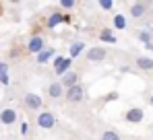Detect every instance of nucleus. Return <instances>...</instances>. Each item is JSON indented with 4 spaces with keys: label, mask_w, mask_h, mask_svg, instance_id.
<instances>
[{
    "label": "nucleus",
    "mask_w": 153,
    "mask_h": 140,
    "mask_svg": "<svg viewBox=\"0 0 153 140\" xmlns=\"http://www.w3.org/2000/svg\"><path fill=\"white\" fill-rule=\"evenodd\" d=\"M56 56V52H54V47H48V49H44L42 54H37V64H46L48 60H52Z\"/></svg>",
    "instance_id": "obj_13"
},
{
    "label": "nucleus",
    "mask_w": 153,
    "mask_h": 140,
    "mask_svg": "<svg viewBox=\"0 0 153 140\" xmlns=\"http://www.w3.org/2000/svg\"><path fill=\"white\" fill-rule=\"evenodd\" d=\"M21 134H23V136H25V134H27V124H25V122L21 124Z\"/></svg>",
    "instance_id": "obj_25"
},
{
    "label": "nucleus",
    "mask_w": 153,
    "mask_h": 140,
    "mask_svg": "<svg viewBox=\"0 0 153 140\" xmlns=\"http://www.w3.org/2000/svg\"><path fill=\"white\" fill-rule=\"evenodd\" d=\"M83 95H85V89L81 87V85H76V87H73V89H66V99L71 101V103H79L81 99H83Z\"/></svg>",
    "instance_id": "obj_3"
},
{
    "label": "nucleus",
    "mask_w": 153,
    "mask_h": 140,
    "mask_svg": "<svg viewBox=\"0 0 153 140\" xmlns=\"http://www.w3.org/2000/svg\"><path fill=\"white\" fill-rule=\"evenodd\" d=\"M2 74H8V64L6 62H0V76Z\"/></svg>",
    "instance_id": "obj_22"
},
{
    "label": "nucleus",
    "mask_w": 153,
    "mask_h": 140,
    "mask_svg": "<svg viewBox=\"0 0 153 140\" xmlns=\"http://www.w3.org/2000/svg\"><path fill=\"white\" fill-rule=\"evenodd\" d=\"M0 122H2L4 126H13V124L17 122V111L10 109V107H8V109H2V111H0Z\"/></svg>",
    "instance_id": "obj_6"
},
{
    "label": "nucleus",
    "mask_w": 153,
    "mask_h": 140,
    "mask_svg": "<svg viewBox=\"0 0 153 140\" xmlns=\"http://www.w3.org/2000/svg\"><path fill=\"white\" fill-rule=\"evenodd\" d=\"M64 21H66V15H60V13H52L50 19H48V27H50V29H54L56 25L64 23Z\"/></svg>",
    "instance_id": "obj_12"
},
{
    "label": "nucleus",
    "mask_w": 153,
    "mask_h": 140,
    "mask_svg": "<svg viewBox=\"0 0 153 140\" xmlns=\"http://www.w3.org/2000/svg\"><path fill=\"white\" fill-rule=\"evenodd\" d=\"M76 80H79L76 72H68V74H64V76H62V87L73 89V87H76Z\"/></svg>",
    "instance_id": "obj_10"
},
{
    "label": "nucleus",
    "mask_w": 153,
    "mask_h": 140,
    "mask_svg": "<svg viewBox=\"0 0 153 140\" xmlns=\"http://www.w3.org/2000/svg\"><path fill=\"white\" fill-rule=\"evenodd\" d=\"M137 66H139L141 70H151L153 68V60H151V58L141 56V58H137Z\"/></svg>",
    "instance_id": "obj_14"
},
{
    "label": "nucleus",
    "mask_w": 153,
    "mask_h": 140,
    "mask_svg": "<svg viewBox=\"0 0 153 140\" xmlns=\"http://www.w3.org/2000/svg\"><path fill=\"white\" fill-rule=\"evenodd\" d=\"M102 140H120V136H118V132H114V130H105L102 134Z\"/></svg>",
    "instance_id": "obj_18"
},
{
    "label": "nucleus",
    "mask_w": 153,
    "mask_h": 140,
    "mask_svg": "<svg viewBox=\"0 0 153 140\" xmlns=\"http://www.w3.org/2000/svg\"><path fill=\"white\" fill-rule=\"evenodd\" d=\"M71 64H73V58H71V56H68V58H62V56H56V58H54V70H56V74H60V76H64V74L71 72Z\"/></svg>",
    "instance_id": "obj_1"
},
{
    "label": "nucleus",
    "mask_w": 153,
    "mask_h": 140,
    "mask_svg": "<svg viewBox=\"0 0 153 140\" xmlns=\"http://www.w3.org/2000/svg\"><path fill=\"white\" fill-rule=\"evenodd\" d=\"M149 105H153V95H151V97H149Z\"/></svg>",
    "instance_id": "obj_26"
},
{
    "label": "nucleus",
    "mask_w": 153,
    "mask_h": 140,
    "mask_svg": "<svg viewBox=\"0 0 153 140\" xmlns=\"http://www.w3.org/2000/svg\"><path fill=\"white\" fill-rule=\"evenodd\" d=\"M143 117H145V113L141 107H132L126 111V122H130V124H139V122H143Z\"/></svg>",
    "instance_id": "obj_7"
},
{
    "label": "nucleus",
    "mask_w": 153,
    "mask_h": 140,
    "mask_svg": "<svg viewBox=\"0 0 153 140\" xmlns=\"http://www.w3.org/2000/svg\"><path fill=\"white\" fill-rule=\"evenodd\" d=\"M139 39L147 46V43H151V33H149V31H141V33H139Z\"/></svg>",
    "instance_id": "obj_19"
},
{
    "label": "nucleus",
    "mask_w": 153,
    "mask_h": 140,
    "mask_svg": "<svg viewBox=\"0 0 153 140\" xmlns=\"http://www.w3.org/2000/svg\"><path fill=\"white\" fill-rule=\"evenodd\" d=\"M114 27H116L118 31H122V29L126 27V19H124L122 15H116V17H114Z\"/></svg>",
    "instance_id": "obj_17"
},
{
    "label": "nucleus",
    "mask_w": 153,
    "mask_h": 140,
    "mask_svg": "<svg viewBox=\"0 0 153 140\" xmlns=\"http://www.w3.org/2000/svg\"><path fill=\"white\" fill-rule=\"evenodd\" d=\"M100 39H102L103 43H116V37H114L112 29H103L102 33H100Z\"/></svg>",
    "instance_id": "obj_15"
},
{
    "label": "nucleus",
    "mask_w": 153,
    "mask_h": 140,
    "mask_svg": "<svg viewBox=\"0 0 153 140\" xmlns=\"http://www.w3.org/2000/svg\"><path fill=\"white\" fill-rule=\"evenodd\" d=\"M100 6H102L103 10H110V8L114 6V2H112V0H102V2H100Z\"/></svg>",
    "instance_id": "obj_20"
},
{
    "label": "nucleus",
    "mask_w": 153,
    "mask_h": 140,
    "mask_svg": "<svg viewBox=\"0 0 153 140\" xmlns=\"http://www.w3.org/2000/svg\"><path fill=\"white\" fill-rule=\"evenodd\" d=\"M145 13H147V4H145V2H134V4L130 6V15H132L134 19L143 17Z\"/></svg>",
    "instance_id": "obj_9"
},
{
    "label": "nucleus",
    "mask_w": 153,
    "mask_h": 140,
    "mask_svg": "<svg viewBox=\"0 0 153 140\" xmlns=\"http://www.w3.org/2000/svg\"><path fill=\"white\" fill-rule=\"evenodd\" d=\"M27 49H29L31 54H42V52H44V39H42L39 35H33V37L29 39V43H27Z\"/></svg>",
    "instance_id": "obj_4"
},
{
    "label": "nucleus",
    "mask_w": 153,
    "mask_h": 140,
    "mask_svg": "<svg viewBox=\"0 0 153 140\" xmlns=\"http://www.w3.org/2000/svg\"><path fill=\"white\" fill-rule=\"evenodd\" d=\"M0 83H2L4 87H8V85H10V78H8V74H2V76H0Z\"/></svg>",
    "instance_id": "obj_23"
},
{
    "label": "nucleus",
    "mask_w": 153,
    "mask_h": 140,
    "mask_svg": "<svg viewBox=\"0 0 153 140\" xmlns=\"http://www.w3.org/2000/svg\"><path fill=\"white\" fill-rule=\"evenodd\" d=\"M114 99H118V93L114 91V93H110L108 97H105V101H114Z\"/></svg>",
    "instance_id": "obj_24"
},
{
    "label": "nucleus",
    "mask_w": 153,
    "mask_h": 140,
    "mask_svg": "<svg viewBox=\"0 0 153 140\" xmlns=\"http://www.w3.org/2000/svg\"><path fill=\"white\" fill-rule=\"evenodd\" d=\"M25 105L29 109H39L42 107V97L37 93H27L25 95Z\"/></svg>",
    "instance_id": "obj_8"
},
{
    "label": "nucleus",
    "mask_w": 153,
    "mask_h": 140,
    "mask_svg": "<svg viewBox=\"0 0 153 140\" xmlns=\"http://www.w3.org/2000/svg\"><path fill=\"white\" fill-rule=\"evenodd\" d=\"M48 93H50L52 99H58V97H62V95H64V87H62V83H52L50 89H48Z\"/></svg>",
    "instance_id": "obj_11"
},
{
    "label": "nucleus",
    "mask_w": 153,
    "mask_h": 140,
    "mask_svg": "<svg viewBox=\"0 0 153 140\" xmlns=\"http://www.w3.org/2000/svg\"><path fill=\"white\" fill-rule=\"evenodd\" d=\"M60 6L62 8H73L75 6V0H60Z\"/></svg>",
    "instance_id": "obj_21"
},
{
    "label": "nucleus",
    "mask_w": 153,
    "mask_h": 140,
    "mask_svg": "<svg viewBox=\"0 0 153 140\" xmlns=\"http://www.w3.org/2000/svg\"><path fill=\"white\" fill-rule=\"evenodd\" d=\"M54 124H56V119L52 116V111H42V113L37 116V126H39L42 130H52Z\"/></svg>",
    "instance_id": "obj_2"
},
{
    "label": "nucleus",
    "mask_w": 153,
    "mask_h": 140,
    "mask_svg": "<svg viewBox=\"0 0 153 140\" xmlns=\"http://www.w3.org/2000/svg\"><path fill=\"white\" fill-rule=\"evenodd\" d=\"M83 49H85V43H83V41H75V43L71 46V58L81 56V54H83Z\"/></svg>",
    "instance_id": "obj_16"
},
{
    "label": "nucleus",
    "mask_w": 153,
    "mask_h": 140,
    "mask_svg": "<svg viewBox=\"0 0 153 140\" xmlns=\"http://www.w3.org/2000/svg\"><path fill=\"white\" fill-rule=\"evenodd\" d=\"M103 58H105V47H89V52H87L89 62H102Z\"/></svg>",
    "instance_id": "obj_5"
}]
</instances>
